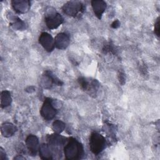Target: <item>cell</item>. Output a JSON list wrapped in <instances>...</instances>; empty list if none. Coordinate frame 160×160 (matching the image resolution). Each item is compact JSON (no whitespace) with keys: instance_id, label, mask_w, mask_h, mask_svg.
I'll use <instances>...</instances> for the list:
<instances>
[{"instance_id":"cell-14","label":"cell","mask_w":160,"mask_h":160,"mask_svg":"<svg viewBox=\"0 0 160 160\" xmlns=\"http://www.w3.org/2000/svg\"><path fill=\"white\" fill-rule=\"evenodd\" d=\"M17 130L16 126L11 122H4L1 126V134L6 138H9L13 136Z\"/></svg>"},{"instance_id":"cell-19","label":"cell","mask_w":160,"mask_h":160,"mask_svg":"<svg viewBox=\"0 0 160 160\" xmlns=\"http://www.w3.org/2000/svg\"><path fill=\"white\" fill-rule=\"evenodd\" d=\"M13 26V28L14 29H18V30H23L24 29H26V24L24 23V22H23L21 19L17 18L15 20V21H14V22L12 24V25Z\"/></svg>"},{"instance_id":"cell-6","label":"cell","mask_w":160,"mask_h":160,"mask_svg":"<svg viewBox=\"0 0 160 160\" xmlns=\"http://www.w3.org/2000/svg\"><path fill=\"white\" fill-rule=\"evenodd\" d=\"M55 100L50 98H46L40 109V114L44 119L49 121L52 119L58 113L57 105H55Z\"/></svg>"},{"instance_id":"cell-13","label":"cell","mask_w":160,"mask_h":160,"mask_svg":"<svg viewBox=\"0 0 160 160\" xmlns=\"http://www.w3.org/2000/svg\"><path fill=\"white\" fill-rule=\"evenodd\" d=\"M91 6L95 16L98 19H101L102 14L106 9V2L102 0H93L91 1Z\"/></svg>"},{"instance_id":"cell-8","label":"cell","mask_w":160,"mask_h":160,"mask_svg":"<svg viewBox=\"0 0 160 160\" xmlns=\"http://www.w3.org/2000/svg\"><path fill=\"white\" fill-rule=\"evenodd\" d=\"M41 84L45 89H50L53 84L57 86H62L63 82L49 70L44 71L41 79Z\"/></svg>"},{"instance_id":"cell-16","label":"cell","mask_w":160,"mask_h":160,"mask_svg":"<svg viewBox=\"0 0 160 160\" xmlns=\"http://www.w3.org/2000/svg\"><path fill=\"white\" fill-rule=\"evenodd\" d=\"M12 102V98L11 93L8 90H4L1 92V107L5 108L11 105Z\"/></svg>"},{"instance_id":"cell-2","label":"cell","mask_w":160,"mask_h":160,"mask_svg":"<svg viewBox=\"0 0 160 160\" xmlns=\"http://www.w3.org/2000/svg\"><path fill=\"white\" fill-rule=\"evenodd\" d=\"M85 9L84 4L79 1H68L62 7L63 12L67 16L72 18H79L82 16Z\"/></svg>"},{"instance_id":"cell-5","label":"cell","mask_w":160,"mask_h":160,"mask_svg":"<svg viewBox=\"0 0 160 160\" xmlns=\"http://www.w3.org/2000/svg\"><path fill=\"white\" fill-rule=\"evenodd\" d=\"M48 144L51 150L52 156L61 155V149L62 146L66 142V138L59 135V134L54 133L48 135L47 137Z\"/></svg>"},{"instance_id":"cell-1","label":"cell","mask_w":160,"mask_h":160,"mask_svg":"<svg viewBox=\"0 0 160 160\" xmlns=\"http://www.w3.org/2000/svg\"><path fill=\"white\" fill-rule=\"evenodd\" d=\"M65 158L68 160L81 159L84 154L82 144L74 138H69L64 147Z\"/></svg>"},{"instance_id":"cell-22","label":"cell","mask_w":160,"mask_h":160,"mask_svg":"<svg viewBox=\"0 0 160 160\" xmlns=\"http://www.w3.org/2000/svg\"><path fill=\"white\" fill-rule=\"evenodd\" d=\"M0 159L1 160H5L8 159V158L6 156V154L2 148H0Z\"/></svg>"},{"instance_id":"cell-9","label":"cell","mask_w":160,"mask_h":160,"mask_svg":"<svg viewBox=\"0 0 160 160\" xmlns=\"http://www.w3.org/2000/svg\"><path fill=\"white\" fill-rule=\"evenodd\" d=\"M39 42L47 52H52L54 49V39L51 34L46 32H43L40 34Z\"/></svg>"},{"instance_id":"cell-3","label":"cell","mask_w":160,"mask_h":160,"mask_svg":"<svg viewBox=\"0 0 160 160\" xmlns=\"http://www.w3.org/2000/svg\"><path fill=\"white\" fill-rule=\"evenodd\" d=\"M78 81L81 88L84 91L92 97H96L100 85L97 79L82 76L78 78Z\"/></svg>"},{"instance_id":"cell-7","label":"cell","mask_w":160,"mask_h":160,"mask_svg":"<svg viewBox=\"0 0 160 160\" xmlns=\"http://www.w3.org/2000/svg\"><path fill=\"white\" fill-rule=\"evenodd\" d=\"M44 21L47 27L49 29H54L58 28L64 22V18L58 12H56L54 9L50 11H48L45 15Z\"/></svg>"},{"instance_id":"cell-11","label":"cell","mask_w":160,"mask_h":160,"mask_svg":"<svg viewBox=\"0 0 160 160\" xmlns=\"http://www.w3.org/2000/svg\"><path fill=\"white\" fill-rule=\"evenodd\" d=\"M12 8L18 14L27 12L31 7V1L28 0H12L11 1Z\"/></svg>"},{"instance_id":"cell-23","label":"cell","mask_w":160,"mask_h":160,"mask_svg":"<svg viewBox=\"0 0 160 160\" xmlns=\"http://www.w3.org/2000/svg\"><path fill=\"white\" fill-rule=\"evenodd\" d=\"M120 26V22L119 21V20L116 19L115 21H114L112 24H111V27L113 29H117Z\"/></svg>"},{"instance_id":"cell-12","label":"cell","mask_w":160,"mask_h":160,"mask_svg":"<svg viewBox=\"0 0 160 160\" xmlns=\"http://www.w3.org/2000/svg\"><path fill=\"white\" fill-rule=\"evenodd\" d=\"M70 43L69 36L65 32L58 33L54 38L55 47L58 49H65Z\"/></svg>"},{"instance_id":"cell-20","label":"cell","mask_w":160,"mask_h":160,"mask_svg":"<svg viewBox=\"0 0 160 160\" xmlns=\"http://www.w3.org/2000/svg\"><path fill=\"white\" fill-rule=\"evenodd\" d=\"M154 34L158 37H159V18L158 17L156 19V21L154 24Z\"/></svg>"},{"instance_id":"cell-21","label":"cell","mask_w":160,"mask_h":160,"mask_svg":"<svg viewBox=\"0 0 160 160\" xmlns=\"http://www.w3.org/2000/svg\"><path fill=\"white\" fill-rule=\"evenodd\" d=\"M118 78H119V82L121 84H124L125 83V81H126V78H125V74L124 72H119L118 74Z\"/></svg>"},{"instance_id":"cell-4","label":"cell","mask_w":160,"mask_h":160,"mask_svg":"<svg viewBox=\"0 0 160 160\" xmlns=\"http://www.w3.org/2000/svg\"><path fill=\"white\" fill-rule=\"evenodd\" d=\"M107 142L105 138L101 134L93 132L89 138V148L95 155L101 153L106 147Z\"/></svg>"},{"instance_id":"cell-17","label":"cell","mask_w":160,"mask_h":160,"mask_svg":"<svg viewBox=\"0 0 160 160\" xmlns=\"http://www.w3.org/2000/svg\"><path fill=\"white\" fill-rule=\"evenodd\" d=\"M102 51L104 54L105 53H111L114 55L116 54L117 52H118V50H117L116 46L114 45V44L111 41L105 43L103 46Z\"/></svg>"},{"instance_id":"cell-24","label":"cell","mask_w":160,"mask_h":160,"mask_svg":"<svg viewBox=\"0 0 160 160\" xmlns=\"http://www.w3.org/2000/svg\"><path fill=\"white\" fill-rule=\"evenodd\" d=\"M14 159H26V158L22 156V155H18L17 156L14 158Z\"/></svg>"},{"instance_id":"cell-18","label":"cell","mask_w":160,"mask_h":160,"mask_svg":"<svg viewBox=\"0 0 160 160\" xmlns=\"http://www.w3.org/2000/svg\"><path fill=\"white\" fill-rule=\"evenodd\" d=\"M65 127H66L65 123L59 119L54 121L52 126V128L54 131L58 134H59L61 132H62L64 130Z\"/></svg>"},{"instance_id":"cell-15","label":"cell","mask_w":160,"mask_h":160,"mask_svg":"<svg viewBox=\"0 0 160 160\" xmlns=\"http://www.w3.org/2000/svg\"><path fill=\"white\" fill-rule=\"evenodd\" d=\"M39 154L42 159L50 160L53 159L52 153L48 144L42 143L39 146Z\"/></svg>"},{"instance_id":"cell-10","label":"cell","mask_w":160,"mask_h":160,"mask_svg":"<svg viewBox=\"0 0 160 160\" xmlns=\"http://www.w3.org/2000/svg\"><path fill=\"white\" fill-rule=\"evenodd\" d=\"M26 146L29 154L31 156H36L40 146L38 138L35 135L29 134L26 139Z\"/></svg>"}]
</instances>
